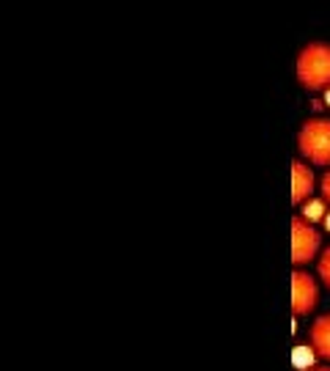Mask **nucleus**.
I'll use <instances>...</instances> for the list:
<instances>
[{
    "label": "nucleus",
    "mask_w": 330,
    "mask_h": 371,
    "mask_svg": "<svg viewBox=\"0 0 330 371\" xmlns=\"http://www.w3.org/2000/svg\"><path fill=\"white\" fill-rule=\"evenodd\" d=\"M297 80L303 88L309 91H319V88H330V44H322V41H314V44H306L297 55Z\"/></svg>",
    "instance_id": "obj_1"
},
{
    "label": "nucleus",
    "mask_w": 330,
    "mask_h": 371,
    "mask_svg": "<svg viewBox=\"0 0 330 371\" xmlns=\"http://www.w3.org/2000/svg\"><path fill=\"white\" fill-rule=\"evenodd\" d=\"M300 154L314 165H330V122L328 119H311L297 132Z\"/></svg>",
    "instance_id": "obj_2"
},
{
    "label": "nucleus",
    "mask_w": 330,
    "mask_h": 371,
    "mask_svg": "<svg viewBox=\"0 0 330 371\" xmlns=\"http://www.w3.org/2000/svg\"><path fill=\"white\" fill-rule=\"evenodd\" d=\"M319 253V231L303 217H292V264L300 269Z\"/></svg>",
    "instance_id": "obj_3"
},
{
    "label": "nucleus",
    "mask_w": 330,
    "mask_h": 371,
    "mask_svg": "<svg viewBox=\"0 0 330 371\" xmlns=\"http://www.w3.org/2000/svg\"><path fill=\"white\" fill-rule=\"evenodd\" d=\"M316 303H319L316 281L311 278L309 272L294 269V275H292V313L294 316H306V313L316 308Z\"/></svg>",
    "instance_id": "obj_4"
},
{
    "label": "nucleus",
    "mask_w": 330,
    "mask_h": 371,
    "mask_svg": "<svg viewBox=\"0 0 330 371\" xmlns=\"http://www.w3.org/2000/svg\"><path fill=\"white\" fill-rule=\"evenodd\" d=\"M314 193V173L306 163L292 165V204L303 206Z\"/></svg>",
    "instance_id": "obj_5"
},
{
    "label": "nucleus",
    "mask_w": 330,
    "mask_h": 371,
    "mask_svg": "<svg viewBox=\"0 0 330 371\" xmlns=\"http://www.w3.org/2000/svg\"><path fill=\"white\" fill-rule=\"evenodd\" d=\"M309 335H311V347H314V352H316L319 357L330 360V313L314 319Z\"/></svg>",
    "instance_id": "obj_6"
},
{
    "label": "nucleus",
    "mask_w": 330,
    "mask_h": 371,
    "mask_svg": "<svg viewBox=\"0 0 330 371\" xmlns=\"http://www.w3.org/2000/svg\"><path fill=\"white\" fill-rule=\"evenodd\" d=\"M319 355L314 352V347H306V344H297L294 350H292V366L297 371H311L314 369V360H316Z\"/></svg>",
    "instance_id": "obj_7"
},
{
    "label": "nucleus",
    "mask_w": 330,
    "mask_h": 371,
    "mask_svg": "<svg viewBox=\"0 0 330 371\" xmlns=\"http://www.w3.org/2000/svg\"><path fill=\"white\" fill-rule=\"evenodd\" d=\"M325 215H328V201L325 198H309L306 204H303V220L306 223H316V220H325Z\"/></svg>",
    "instance_id": "obj_8"
},
{
    "label": "nucleus",
    "mask_w": 330,
    "mask_h": 371,
    "mask_svg": "<svg viewBox=\"0 0 330 371\" xmlns=\"http://www.w3.org/2000/svg\"><path fill=\"white\" fill-rule=\"evenodd\" d=\"M316 269H319V278H322V284L330 289V247L322 250V256H319V262H316Z\"/></svg>",
    "instance_id": "obj_9"
},
{
    "label": "nucleus",
    "mask_w": 330,
    "mask_h": 371,
    "mask_svg": "<svg viewBox=\"0 0 330 371\" xmlns=\"http://www.w3.org/2000/svg\"><path fill=\"white\" fill-rule=\"evenodd\" d=\"M322 198H325V201L330 204V171L325 173V176H322Z\"/></svg>",
    "instance_id": "obj_10"
},
{
    "label": "nucleus",
    "mask_w": 330,
    "mask_h": 371,
    "mask_svg": "<svg viewBox=\"0 0 330 371\" xmlns=\"http://www.w3.org/2000/svg\"><path fill=\"white\" fill-rule=\"evenodd\" d=\"M322 223H325V228H328V231H330V212H328V215H325V220H322Z\"/></svg>",
    "instance_id": "obj_11"
},
{
    "label": "nucleus",
    "mask_w": 330,
    "mask_h": 371,
    "mask_svg": "<svg viewBox=\"0 0 330 371\" xmlns=\"http://www.w3.org/2000/svg\"><path fill=\"white\" fill-rule=\"evenodd\" d=\"M325 104H328V107H330V88H328V91H325Z\"/></svg>",
    "instance_id": "obj_12"
},
{
    "label": "nucleus",
    "mask_w": 330,
    "mask_h": 371,
    "mask_svg": "<svg viewBox=\"0 0 330 371\" xmlns=\"http://www.w3.org/2000/svg\"><path fill=\"white\" fill-rule=\"evenodd\" d=\"M311 371H330V369H311Z\"/></svg>",
    "instance_id": "obj_13"
}]
</instances>
